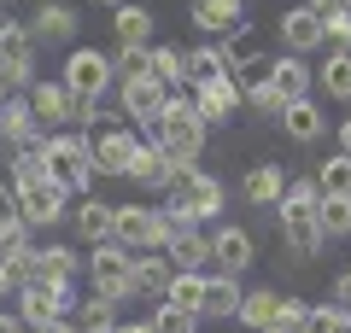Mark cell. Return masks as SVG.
<instances>
[{
  "mask_svg": "<svg viewBox=\"0 0 351 333\" xmlns=\"http://www.w3.org/2000/svg\"><path fill=\"white\" fill-rule=\"evenodd\" d=\"M147 147H158L176 170H182V164H199V152H205V123L193 117V94H170V99H164V117L147 129Z\"/></svg>",
  "mask_w": 351,
  "mask_h": 333,
  "instance_id": "1",
  "label": "cell"
},
{
  "mask_svg": "<svg viewBox=\"0 0 351 333\" xmlns=\"http://www.w3.org/2000/svg\"><path fill=\"white\" fill-rule=\"evenodd\" d=\"M164 210H170V217H188V222H217V210H223V182L205 175L199 164H182L176 182H170Z\"/></svg>",
  "mask_w": 351,
  "mask_h": 333,
  "instance_id": "2",
  "label": "cell"
},
{
  "mask_svg": "<svg viewBox=\"0 0 351 333\" xmlns=\"http://www.w3.org/2000/svg\"><path fill=\"white\" fill-rule=\"evenodd\" d=\"M41 170H47V182L64 187V199H71V193L88 199V187H94V175H100V170H94V147H88L82 135H53Z\"/></svg>",
  "mask_w": 351,
  "mask_h": 333,
  "instance_id": "3",
  "label": "cell"
},
{
  "mask_svg": "<svg viewBox=\"0 0 351 333\" xmlns=\"http://www.w3.org/2000/svg\"><path fill=\"white\" fill-rule=\"evenodd\" d=\"M88 286H94V298H106V304L135 298V258H129L117 240L94 246V251H88Z\"/></svg>",
  "mask_w": 351,
  "mask_h": 333,
  "instance_id": "4",
  "label": "cell"
},
{
  "mask_svg": "<svg viewBox=\"0 0 351 333\" xmlns=\"http://www.w3.org/2000/svg\"><path fill=\"white\" fill-rule=\"evenodd\" d=\"M29 82H36V36H29V24H18V18H0V88L6 94H18Z\"/></svg>",
  "mask_w": 351,
  "mask_h": 333,
  "instance_id": "5",
  "label": "cell"
},
{
  "mask_svg": "<svg viewBox=\"0 0 351 333\" xmlns=\"http://www.w3.org/2000/svg\"><path fill=\"white\" fill-rule=\"evenodd\" d=\"M112 240L141 258V251H164V210L152 205H112Z\"/></svg>",
  "mask_w": 351,
  "mask_h": 333,
  "instance_id": "6",
  "label": "cell"
},
{
  "mask_svg": "<svg viewBox=\"0 0 351 333\" xmlns=\"http://www.w3.org/2000/svg\"><path fill=\"white\" fill-rule=\"evenodd\" d=\"M71 94H82V99H100L106 88H112V59L106 53H94V47H76L71 59H64V76H59Z\"/></svg>",
  "mask_w": 351,
  "mask_h": 333,
  "instance_id": "7",
  "label": "cell"
},
{
  "mask_svg": "<svg viewBox=\"0 0 351 333\" xmlns=\"http://www.w3.org/2000/svg\"><path fill=\"white\" fill-rule=\"evenodd\" d=\"M94 147V170L100 175H129V158H135V123H117V129H100V135L88 140Z\"/></svg>",
  "mask_w": 351,
  "mask_h": 333,
  "instance_id": "8",
  "label": "cell"
},
{
  "mask_svg": "<svg viewBox=\"0 0 351 333\" xmlns=\"http://www.w3.org/2000/svg\"><path fill=\"white\" fill-rule=\"evenodd\" d=\"M117 99H123V117L135 129H152L164 117V99H170V94H164L152 76H141V82H117Z\"/></svg>",
  "mask_w": 351,
  "mask_h": 333,
  "instance_id": "9",
  "label": "cell"
},
{
  "mask_svg": "<svg viewBox=\"0 0 351 333\" xmlns=\"http://www.w3.org/2000/svg\"><path fill=\"white\" fill-rule=\"evenodd\" d=\"M240 99H246V88H240L234 76H223V82H211V88H193V117H199L205 129H217V123L234 117Z\"/></svg>",
  "mask_w": 351,
  "mask_h": 333,
  "instance_id": "10",
  "label": "cell"
},
{
  "mask_svg": "<svg viewBox=\"0 0 351 333\" xmlns=\"http://www.w3.org/2000/svg\"><path fill=\"white\" fill-rule=\"evenodd\" d=\"M29 111H36V129H71V88L64 82H29Z\"/></svg>",
  "mask_w": 351,
  "mask_h": 333,
  "instance_id": "11",
  "label": "cell"
},
{
  "mask_svg": "<svg viewBox=\"0 0 351 333\" xmlns=\"http://www.w3.org/2000/svg\"><path fill=\"white\" fill-rule=\"evenodd\" d=\"M211 269H223V275L252 269V234L240 228V222H223V228L211 234Z\"/></svg>",
  "mask_w": 351,
  "mask_h": 333,
  "instance_id": "12",
  "label": "cell"
},
{
  "mask_svg": "<svg viewBox=\"0 0 351 333\" xmlns=\"http://www.w3.org/2000/svg\"><path fill=\"white\" fill-rule=\"evenodd\" d=\"M123 182L147 187V193H170V182H176V164L164 158L158 147H147V140H141V147H135V158H129V175H123Z\"/></svg>",
  "mask_w": 351,
  "mask_h": 333,
  "instance_id": "13",
  "label": "cell"
},
{
  "mask_svg": "<svg viewBox=\"0 0 351 333\" xmlns=\"http://www.w3.org/2000/svg\"><path fill=\"white\" fill-rule=\"evenodd\" d=\"M240 275H223V269H205V298H199V321L211 316V321H228L240 310Z\"/></svg>",
  "mask_w": 351,
  "mask_h": 333,
  "instance_id": "14",
  "label": "cell"
},
{
  "mask_svg": "<svg viewBox=\"0 0 351 333\" xmlns=\"http://www.w3.org/2000/svg\"><path fill=\"white\" fill-rule=\"evenodd\" d=\"M29 36H36L41 47H59V41L76 36V12L64 6V0H41L36 18H29Z\"/></svg>",
  "mask_w": 351,
  "mask_h": 333,
  "instance_id": "15",
  "label": "cell"
},
{
  "mask_svg": "<svg viewBox=\"0 0 351 333\" xmlns=\"http://www.w3.org/2000/svg\"><path fill=\"white\" fill-rule=\"evenodd\" d=\"M269 82H276V94L293 106V99H311V82H316V76H311V64H304V59L281 53V59H269Z\"/></svg>",
  "mask_w": 351,
  "mask_h": 333,
  "instance_id": "16",
  "label": "cell"
},
{
  "mask_svg": "<svg viewBox=\"0 0 351 333\" xmlns=\"http://www.w3.org/2000/svg\"><path fill=\"white\" fill-rule=\"evenodd\" d=\"M281 36H287L293 59H304V53H316V47H322V18H316L311 6H293V12L281 18Z\"/></svg>",
  "mask_w": 351,
  "mask_h": 333,
  "instance_id": "17",
  "label": "cell"
},
{
  "mask_svg": "<svg viewBox=\"0 0 351 333\" xmlns=\"http://www.w3.org/2000/svg\"><path fill=\"white\" fill-rule=\"evenodd\" d=\"M170 281H176V269H170L164 251H141L135 258V298H164Z\"/></svg>",
  "mask_w": 351,
  "mask_h": 333,
  "instance_id": "18",
  "label": "cell"
},
{
  "mask_svg": "<svg viewBox=\"0 0 351 333\" xmlns=\"http://www.w3.org/2000/svg\"><path fill=\"white\" fill-rule=\"evenodd\" d=\"M223 76H228L223 47H193L188 59H182V82H188V94H193V88H211V82H223Z\"/></svg>",
  "mask_w": 351,
  "mask_h": 333,
  "instance_id": "19",
  "label": "cell"
},
{
  "mask_svg": "<svg viewBox=\"0 0 351 333\" xmlns=\"http://www.w3.org/2000/svg\"><path fill=\"white\" fill-rule=\"evenodd\" d=\"M281 193H287V170H281V164H258V170L246 175V199L258 210H276Z\"/></svg>",
  "mask_w": 351,
  "mask_h": 333,
  "instance_id": "20",
  "label": "cell"
},
{
  "mask_svg": "<svg viewBox=\"0 0 351 333\" xmlns=\"http://www.w3.org/2000/svg\"><path fill=\"white\" fill-rule=\"evenodd\" d=\"M71 222H76V234H82L88 246H106V240H112V205H106V199H94V193L76 205Z\"/></svg>",
  "mask_w": 351,
  "mask_h": 333,
  "instance_id": "21",
  "label": "cell"
},
{
  "mask_svg": "<svg viewBox=\"0 0 351 333\" xmlns=\"http://www.w3.org/2000/svg\"><path fill=\"white\" fill-rule=\"evenodd\" d=\"M29 135H36V111H29V99L24 94H6V99H0V140L18 147V140H29Z\"/></svg>",
  "mask_w": 351,
  "mask_h": 333,
  "instance_id": "22",
  "label": "cell"
},
{
  "mask_svg": "<svg viewBox=\"0 0 351 333\" xmlns=\"http://www.w3.org/2000/svg\"><path fill=\"white\" fill-rule=\"evenodd\" d=\"M276 123L287 129V135L299 140V147H311V140H316V135H322V129H328V123H322V111H316V99H293V106L281 111Z\"/></svg>",
  "mask_w": 351,
  "mask_h": 333,
  "instance_id": "23",
  "label": "cell"
},
{
  "mask_svg": "<svg viewBox=\"0 0 351 333\" xmlns=\"http://www.w3.org/2000/svg\"><path fill=\"white\" fill-rule=\"evenodd\" d=\"M188 18L205 29V36H234V29L246 24V12H228L223 0H193V6H188Z\"/></svg>",
  "mask_w": 351,
  "mask_h": 333,
  "instance_id": "24",
  "label": "cell"
},
{
  "mask_svg": "<svg viewBox=\"0 0 351 333\" xmlns=\"http://www.w3.org/2000/svg\"><path fill=\"white\" fill-rule=\"evenodd\" d=\"M112 24H117V47H147V36H152V12L147 6H129V0L117 6Z\"/></svg>",
  "mask_w": 351,
  "mask_h": 333,
  "instance_id": "25",
  "label": "cell"
},
{
  "mask_svg": "<svg viewBox=\"0 0 351 333\" xmlns=\"http://www.w3.org/2000/svg\"><path fill=\"white\" fill-rule=\"evenodd\" d=\"M71 275H76V251H71V246H47V251H36V281L64 286Z\"/></svg>",
  "mask_w": 351,
  "mask_h": 333,
  "instance_id": "26",
  "label": "cell"
},
{
  "mask_svg": "<svg viewBox=\"0 0 351 333\" xmlns=\"http://www.w3.org/2000/svg\"><path fill=\"white\" fill-rule=\"evenodd\" d=\"M199 298H205V269H176V281H170V293H164V304L193 310V316H199Z\"/></svg>",
  "mask_w": 351,
  "mask_h": 333,
  "instance_id": "27",
  "label": "cell"
},
{
  "mask_svg": "<svg viewBox=\"0 0 351 333\" xmlns=\"http://www.w3.org/2000/svg\"><path fill=\"white\" fill-rule=\"evenodd\" d=\"M316 193L322 199H351V158L346 152H334V158L316 170Z\"/></svg>",
  "mask_w": 351,
  "mask_h": 333,
  "instance_id": "28",
  "label": "cell"
},
{
  "mask_svg": "<svg viewBox=\"0 0 351 333\" xmlns=\"http://www.w3.org/2000/svg\"><path fill=\"white\" fill-rule=\"evenodd\" d=\"M276 304H281V298L269 293V286H258V293H246V298H240L234 321H246V328L258 333V328H269V321H276Z\"/></svg>",
  "mask_w": 351,
  "mask_h": 333,
  "instance_id": "29",
  "label": "cell"
},
{
  "mask_svg": "<svg viewBox=\"0 0 351 333\" xmlns=\"http://www.w3.org/2000/svg\"><path fill=\"white\" fill-rule=\"evenodd\" d=\"M316 228H322V246L328 240H346L351 234V199H322L316 205Z\"/></svg>",
  "mask_w": 351,
  "mask_h": 333,
  "instance_id": "30",
  "label": "cell"
},
{
  "mask_svg": "<svg viewBox=\"0 0 351 333\" xmlns=\"http://www.w3.org/2000/svg\"><path fill=\"white\" fill-rule=\"evenodd\" d=\"M152 76V47H117L112 53V82H141Z\"/></svg>",
  "mask_w": 351,
  "mask_h": 333,
  "instance_id": "31",
  "label": "cell"
},
{
  "mask_svg": "<svg viewBox=\"0 0 351 333\" xmlns=\"http://www.w3.org/2000/svg\"><path fill=\"white\" fill-rule=\"evenodd\" d=\"M322 94L351 106V53H328L322 59Z\"/></svg>",
  "mask_w": 351,
  "mask_h": 333,
  "instance_id": "32",
  "label": "cell"
},
{
  "mask_svg": "<svg viewBox=\"0 0 351 333\" xmlns=\"http://www.w3.org/2000/svg\"><path fill=\"white\" fill-rule=\"evenodd\" d=\"M12 251H29V222L6 205V210H0V263L12 258Z\"/></svg>",
  "mask_w": 351,
  "mask_h": 333,
  "instance_id": "33",
  "label": "cell"
},
{
  "mask_svg": "<svg viewBox=\"0 0 351 333\" xmlns=\"http://www.w3.org/2000/svg\"><path fill=\"white\" fill-rule=\"evenodd\" d=\"M106 328H117V304H106V298L76 304V333H106Z\"/></svg>",
  "mask_w": 351,
  "mask_h": 333,
  "instance_id": "34",
  "label": "cell"
},
{
  "mask_svg": "<svg viewBox=\"0 0 351 333\" xmlns=\"http://www.w3.org/2000/svg\"><path fill=\"white\" fill-rule=\"evenodd\" d=\"M147 328L152 333H199V316H193V310H176V304H158L147 316Z\"/></svg>",
  "mask_w": 351,
  "mask_h": 333,
  "instance_id": "35",
  "label": "cell"
},
{
  "mask_svg": "<svg viewBox=\"0 0 351 333\" xmlns=\"http://www.w3.org/2000/svg\"><path fill=\"white\" fill-rule=\"evenodd\" d=\"M182 59H188L182 47H152V82H158L164 94H170V88L182 82Z\"/></svg>",
  "mask_w": 351,
  "mask_h": 333,
  "instance_id": "36",
  "label": "cell"
},
{
  "mask_svg": "<svg viewBox=\"0 0 351 333\" xmlns=\"http://www.w3.org/2000/svg\"><path fill=\"white\" fill-rule=\"evenodd\" d=\"M281 240L293 246V258H322V228L316 222H293V228H281Z\"/></svg>",
  "mask_w": 351,
  "mask_h": 333,
  "instance_id": "37",
  "label": "cell"
},
{
  "mask_svg": "<svg viewBox=\"0 0 351 333\" xmlns=\"http://www.w3.org/2000/svg\"><path fill=\"white\" fill-rule=\"evenodd\" d=\"M246 106L258 111V117H281V111H287V99L276 94V82H252V88H246Z\"/></svg>",
  "mask_w": 351,
  "mask_h": 333,
  "instance_id": "38",
  "label": "cell"
},
{
  "mask_svg": "<svg viewBox=\"0 0 351 333\" xmlns=\"http://www.w3.org/2000/svg\"><path fill=\"white\" fill-rule=\"evenodd\" d=\"M0 269H6V286H29V281H36V246H29V251H12Z\"/></svg>",
  "mask_w": 351,
  "mask_h": 333,
  "instance_id": "39",
  "label": "cell"
},
{
  "mask_svg": "<svg viewBox=\"0 0 351 333\" xmlns=\"http://www.w3.org/2000/svg\"><path fill=\"white\" fill-rule=\"evenodd\" d=\"M322 41H334V53H351V6L334 18H322Z\"/></svg>",
  "mask_w": 351,
  "mask_h": 333,
  "instance_id": "40",
  "label": "cell"
},
{
  "mask_svg": "<svg viewBox=\"0 0 351 333\" xmlns=\"http://www.w3.org/2000/svg\"><path fill=\"white\" fill-rule=\"evenodd\" d=\"M299 333H339V304H311Z\"/></svg>",
  "mask_w": 351,
  "mask_h": 333,
  "instance_id": "41",
  "label": "cell"
},
{
  "mask_svg": "<svg viewBox=\"0 0 351 333\" xmlns=\"http://www.w3.org/2000/svg\"><path fill=\"white\" fill-rule=\"evenodd\" d=\"M304 316H311V304H304V298H281V304H276V328H287V333H299Z\"/></svg>",
  "mask_w": 351,
  "mask_h": 333,
  "instance_id": "42",
  "label": "cell"
},
{
  "mask_svg": "<svg viewBox=\"0 0 351 333\" xmlns=\"http://www.w3.org/2000/svg\"><path fill=\"white\" fill-rule=\"evenodd\" d=\"M334 304H339V310H351V263L339 269V281H334Z\"/></svg>",
  "mask_w": 351,
  "mask_h": 333,
  "instance_id": "43",
  "label": "cell"
},
{
  "mask_svg": "<svg viewBox=\"0 0 351 333\" xmlns=\"http://www.w3.org/2000/svg\"><path fill=\"white\" fill-rule=\"evenodd\" d=\"M346 6H351V0H311L316 18H334V12H346Z\"/></svg>",
  "mask_w": 351,
  "mask_h": 333,
  "instance_id": "44",
  "label": "cell"
},
{
  "mask_svg": "<svg viewBox=\"0 0 351 333\" xmlns=\"http://www.w3.org/2000/svg\"><path fill=\"white\" fill-rule=\"evenodd\" d=\"M29 333H76V321H41V328H29Z\"/></svg>",
  "mask_w": 351,
  "mask_h": 333,
  "instance_id": "45",
  "label": "cell"
},
{
  "mask_svg": "<svg viewBox=\"0 0 351 333\" xmlns=\"http://www.w3.org/2000/svg\"><path fill=\"white\" fill-rule=\"evenodd\" d=\"M0 333H29V328H24L18 316H6V310H0Z\"/></svg>",
  "mask_w": 351,
  "mask_h": 333,
  "instance_id": "46",
  "label": "cell"
},
{
  "mask_svg": "<svg viewBox=\"0 0 351 333\" xmlns=\"http://www.w3.org/2000/svg\"><path fill=\"white\" fill-rule=\"evenodd\" d=\"M339 152H346V158H351V117H346V123H339Z\"/></svg>",
  "mask_w": 351,
  "mask_h": 333,
  "instance_id": "47",
  "label": "cell"
},
{
  "mask_svg": "<svg viewBox=\"0 0 351 333\" xmlns=\"http://www.w3.org/2000/svg\"><path fill=\"white\" fill-rule=\"evenodd\" d=\"M117 333H152V328H147V321H129V328H117Z\"/></svg>",
  "mask_w": 351,
  "mask_h": 333,
  "instance_id": "48",
  "label": "cell"
},
{
  "mask_svg": "<svg viewBox=\"0 0 351 333\" xmlns=\"http://www.w3.org/2000/svg\"><path fill=\"white\" fill-rule=\"evenodd\" d=\"M223 6H228V12H246V0H223Z\"/></svg>",
  "mask_w": 351,
  "mask_h": 333,
  "instance_id": "49",
  "label": "cell"
},
{
  "mask_svg": "<svg viewBox=\"0 0 351 333\" xmlns=\"http://www.w3.org/2000/svg\"><path fill=\"white\" fill-rule=\"evenodd\" d=\"M6 293H12V286H6V269H0V298H6Z\"/></svg>",
  "mask_w": 351,
  "mask_h": 333,
  "instance_id": "50",
  "label": "cell"
},
{
  "mask_svg": "<svg viewBox=\"0 0 351 333\" xmlns=\"http://www.w3.org/2000/svg\"><path fill=\"white\" fill-rule=\"evenodd\" d=\"M258 333H287V328H276V321H269V328H258Z\"/></svg>",
  "mask_w": 351,
  "mask_h": 333,
  "instance_id": "51",
  "label": "cell"
},
{
  "mask_svg": "<svg viewBox=\"0 0 351 333\" xmlns=\"http://www.w3.org/2000/svg\"><path fill=\"white\" fill-rule=\"evenodd\" d=\"M100 6H123V0H100Z\"/></svg>",
  "mask_w": 351,
  "mask_h": 333,
  "instance_id": "52",
  "label": "cell"
},
{
  "mask_svg": "<svg viewBox=\"0 0 351 333\" xmlns=\"http://www.w3.org/2000/svg\"><path fill=\"white\" fill-rule=\"evenodd\" d=\"M0 99H6V88H0Z\"/></svg>",
  "mask_w": 351,
  "mask_h": 333,
  "instance_id": "53",
  "label": "cell"
},
{
  "mask_svg": "<svg viewBox=\"0 0 351 333\" xmlns=\"http://www.w3.org/2000/svg\"><path fill=\"white\" fill-rule=\"evenodd\" d=\"M106 333H117V328H106Z\"/></svg>",
  "mask_w": 351,
  "mask_h": 333,
  "instance_id": "54",
  "label": "cell"
}]
</instances>
